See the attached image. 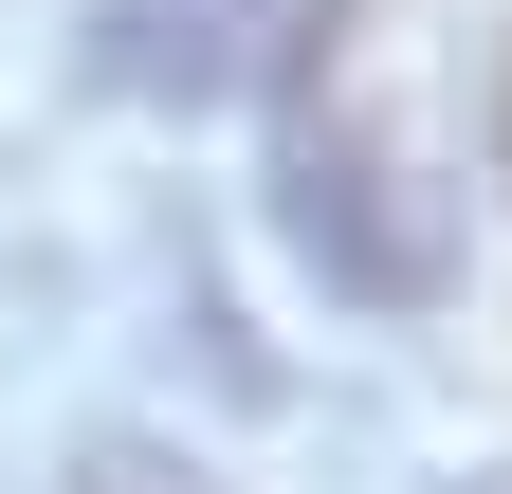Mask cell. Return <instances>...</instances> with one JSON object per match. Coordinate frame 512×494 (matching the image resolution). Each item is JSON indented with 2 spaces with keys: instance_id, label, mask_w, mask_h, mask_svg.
Returning a JSON list of instances; mask_svg holds the SVG:
<instances>
[{
  "instance_id": "obj_2",
  "label": "cell",
  "mask_w": 512,
  "mask_h": 494,
  "mask_svg": "<svg viewBox=\"0 0 512 494\" xmlns=\"http://www.w3.org/2000/svg\"><path fill=\"white\" fill-rule=\"evenodd\" d=\"M293 37H311V0H92V55H110V92H165V110L256 92Z\"/></svg>"
},
{
  "instance_id": "obj_1",
  "label": "cell",
  "mask_w": 512,
  "mask_h": 494,
  "mask_svg": "<svg viewBox=\"0 0 512 494\" xmlns=\"http://www.w3.org/2000/svg\"><path fill=\"white\" fill-rule=\"evenodd\" d=\"M293 257L330 293H384V312H421L439 275H458V220H439V165L403 129V92H384V55L348 19L293 37Z\"/></svg>"
},
{
  "instance_id": "obj_3",
  "label": "cell",
  "mask_w": 512,
  "mask_h": 494,
  "mask_svg": "<svg viewBox=\"0 0 512 494\" xmlns=\"http://www.w3.org/2000/svg\"><path fill=\"white\" fill-rule=\"evenodd\" d=\"M37 494H220V476H202V458H165V440H74Z\"/></svg>"
}]
</instances>
